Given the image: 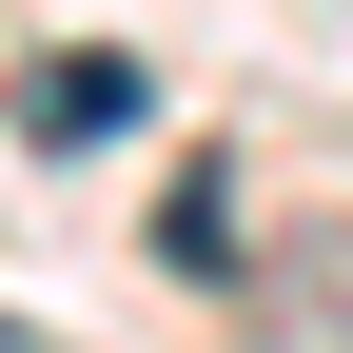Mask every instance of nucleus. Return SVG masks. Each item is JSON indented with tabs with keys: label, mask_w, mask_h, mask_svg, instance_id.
Segmentation results:
<instances>
[{
	"label": "nucleus",
	"mask_w": 353,
	"mask_h": 353,
	"mask_svg": "<svg viewBox=\"0 0 353 353\" xmlns=\"http://www.w3.org/2000/svg\"><path fill=\"white\" fill-rule=\"evenodd\" d=\"M138 99H157V79L118 59V39H39V59H20V99H0V118H20L39 157H99V138H138Z\"/></svg>",
	"instance_id": "nucleus-1"
},
{
	"label": "nucleus",
	"mask_w": 353,
	"mask_h": 353,
	"mask_svg": "<svg viewBox=\"0 0 353 353\" xmlns=\"http://www.w3.org/2000/svg\"><path fill=\"white\" fill-rule=\"evenodd\" d=\"M255 334H275V353H353V216L294 236L275 275H255Z\"/></svg>",
	"instance_id": "nucleus-2"
},
{
	"label": "nucleus",
	"mask_w": 353,
	"mask_h": 353,
	"mask_svg": "<svg viewBox=\"0 0 353 353\" xmlns=\"http://www.w3.org/2000/svg\"><path fill=\"white\" fill-rule=\"evenodd\" d=\"M157 275H236V176H176V216H157Z\"/></svg>",
	"instance_id": "nucleus-3"
}]
</instances>
